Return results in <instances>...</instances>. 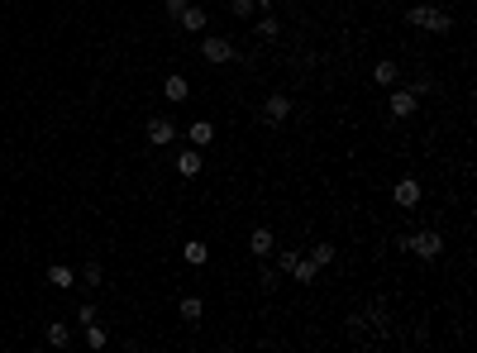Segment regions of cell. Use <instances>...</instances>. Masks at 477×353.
Segmentation results:
<instances>
[{
  "label": "cell",
  "mask_w": 477,
  "mask_h": 353,
  "mask_svg": "<svg viewBox=\"0 0 477 353\" xmlns=\"http://www.w3.org/2000/svg\"><path fill=\"white\" fill-rule=\"evenodd\" d=\"M95 320V305L86 301V305H77V325H91Z\"/></svg>",
  "instance_id": "cb8c5ba5"
},
{
  "label": "cell",
  "mask_w": 477,
  "mask_h": 353,
  "mask_svg": "<svg viewBox=\"0 0 477 353\" xmlns=\"http://www.w3.org/2000/svg\"><path fill=\"white\" fill-rule=\"evenodd\" d=\"M201 310H206V305L196 301V296H182V320H191V325H196V320H201Z\"/></svg>",
  "instance_id": "ffe728a7"
},
{
  "label": "cell",
  "mask_w": 477,
  "mask_h": 353,
  "mask_svg": "<svg viewBox=\"0 0 477 353\" xmlns=\"http://www.w3.org/2000/svg\"><path fill=\"white\" fill-rule=\"evenodd\" d=\"M162 96L172 100V105H182V100H191V81L182 77V72H172V77L162 81Z\"/></svg>",
  "instance_id": "9c48e42d"
},
{
  "label": "cell",
  "mask_w": 477,
  "mask_h": 353,
  "mask_svg": "<svg viewBox=\"0 0 477 353\" xmlns=\"http://www.w3.org/2000/svg\"><path fill=\"white\" fill-rule=\"evenodd\" d=\"M162 5H167V15H182V10H187L191 0H162Z\"/></svg>",
  "instance_id": "484cf974"
},
{
  "label": "cell",
  "mask_w": 477,
  "mask_h": 353,
  "mask_svg": "<svg viewBox=\"0 0 477 353\" xmlns=\"http://www.w3.org/2000/svg\"><path fill=\"white\" fill-rule=\"evenodd\" d=\"M406 24H411V29H429V33H449L454 29V15L439 10V5H411V10H406Z\"/></svg>",
  "instance_id": "6da1fadb"
},
{
  "label": "cell",
  "mask_w": 477,
  "mask_h": 353,
  "mask_svg": "<svg viewBox=\"0 0 477 353\" xmlns=\"http://www.w3.org/2000/svg\"><path fill=\"white\" fill-rule=\"evenodd\" d=\"M387 105H392V115H397V120H411V115L420 110V96H415L411 86H401V91H392V96H387Z\"/></svg>",
  "instance_id": "8992f818"
},
{
  "label": "cell",
  "mask_w": 477,
  "mask_h": 353,
  "mask_svg": "<svg viewBox=\"0 0 477 353\" xmlns=\"http://www.w3.org/2000/svg\"><path fill=\"white\" fill-rule=\"evenodd\" d=\"M201 167H206V162H201V153H196V148H182V158H177V172L187 176H201Z\"/></svg>",
  "instance_id": "4fadbf2b"
},
{
  "label": "cell",
  "mask_w": 477,
  "mask_h": 353,
  "mask_svg": "<svg viewBox=\"0 0 477 353\" xmlns=\"http://www.w3.org/2000/svg\"><path fill=\"white\" fill-rule=\"evenodd\" d=\"M105 339H110V334H105V330H100V325H86V349H105Z\"/></svg>",
  "instance_id": "7402d4cb"
},
{
  "label": "cell",
  "mask_w": 477,
  "mask_h": 353,
  "mask_svg": "<svg viewBox=\"0 0 477 353\" xmlns=\"http://www.w3.org/2000/svg\"><path fill=\"white\" fill-rule=\"evenodd\" d=\"M372 81H377V86H397V63H392V58L377 63V67H372Z\"/></svg>",
  "instance_id": "e0dca14e"
},
{
  "label": "cell",
  "mask_w": 477,
  "mask_h": 353,
  "mask_svg": "<svg viewBox=\"0 0 477 353\" xmlns=\"http://www.w3.org/2000/svg\"><path fill=\"white\" fill-rule=\"evenodd\" d=\"M172 139H177V125H172V120H167V115H153V120H148V144H172Z\"/></svg>",
  "instance_id": "52a82bcc"
},
{
  "label": "cell",
  "mask_w": 477,
  "mask_h": 353,
  "mask_svg": "<svg viewBox=\"0 0 477 353\" xmlns=\"http://www.w3.org/2000/svg\"><path fill=\"white\" fill-rule=\"evenodd\" d=\"M305 258H310L315 268H330V263H334V243H310V253H305Z\"/></svg>",
  "instance_id": "d6986e66"
},
{
  "label": "cell",
  "mask_w": 477,
  "mask_h": 353,
  "mask_svg": "<svg viewBox=\"0 0 477 353\" xmlns=\"http://www.w3.org/2000/svg\"><path fill=\"white\" fill-rule=\"evenodd\" d=\"M48 287H58V291L77 287V273H72L67 263H53V268H48Z\"/></svg>",
  "instance_id": "7c38bea8"
},
{
  "label": "cell",
  "mask_w": 477,
  "mask_h": 353,
  "mask_svg": "<svg viewBox=\"0 0 477 353\" xmlns=\"http://www.w3.org/2000/svg\"><path fill=\"white\" fill-rule=\"evenodd\" d=\"M411 91H415V96H425V91H434V81H429V77H415Z\"/></svg>",
  "instance_id": "d4e9b609"
},
{
  "label": "cell",
  "mask_w": 477,
  "mask_h": 353,
  "mask_svg": "<svg viewBox=\"0 0 477 353\" xmlns=\"http://www.w3.org/2000/svg\"><path fill=\"white\" fill-rule=\"evenodd\" d=\"M401 248L415 253V258H439L444 253V234H439V229H415V234L401 239Z\"/></svg>",
  "instance_id": "7a4b0ae2"
},
{
  "label": "cell",
  "mask_w": 477,
  "mask_h": 353,
  "mask_svg": "<svg viewBox=\"0 0 477 353\" xmlns=\"http://www.w3.org/2000/svg\"><path fill=\"white\" fill-rule=\"evenodd\" d=\"M258 33H263V38H277V33H282V19L272 15V10H263V15H258Z\"/></svg>",
  "instance_id": "ac0fdd59"
},
{
  "label": "cell",
  "mask_w": 477,
  "mask_h": 353,
  "mask_svg": "<svg viewBox=\"0 0 477 353\" xmlns=\"http://www.w3.org/2000/svg\"><path fill=\"white\" fill-rule=\"evenodd\" d=\"M392 201H397V206H406V210H415V206H420V181H415V176H401L397 191H392Z\"/></svg>",
  "instance_id": "ba28073f"
},
{
  "label": "cell",
  "mask_w": 477,
  "mask_h": 353,
  "mask_svg": "<svg viewBox=\"0 0 477 353\" xmlns=\"http://www.w3.org/2000/svg\"><path fill=\"white\" fill-rule=\"evenodd\" d=\"M272 248H277V239H272V229H253V234H248V253H253V258H268Z\"/></svg>",
  "instance_id": "8fae6325"
},
{
  "label": "cell",
  "mask_w": 477,
  "mask_h": 353,
  "mask_svg": "<svg viewBox=\"0 0 477 353\" xmlns=\"http://www.w3.org/2000/svg\"><path fill=\"white\" fill-rule=\"evenodd\" d=\"M201 58H206L210 67L234 63V43H229V38H215V33H210V38H201Z\"/></svg>",
  "instance_id": "5b68a950"
},
{
  "label": "cell",
  "mask_w": 477,
  "mask_h": 353,
  "mask_svg": "<svg viewBox=\"0 0 477 353\" xmlns=\"http://www.w3.org/2000/svg\"><path fill=\"white\" fill-rule=\"evenodd\" d=\"M48 344H53V349H67V344H72V330H67L63 320H53L48 325Z\"/></svg>",
  "instance_id": "2e32d148"
},
{
  "label": "cell",
  "mask_w": 477,
  "mask_h": 353,
  "mask_svg": "<svg viewBox=\"0 0 477 353\" xmlns=\"http://www.w3.org/2000/svg\"><path fill=\"white\" fill-rule=\"evenodd\" d=\"M253 10L263 15V10H272V0H253Z\"/></svg>",
  "instance_id": "4316f807"
},
{
  "label": "cell",
  "mask_w": 477,
  "mask_h": 353,
  "mask_svg": "<svg viewBox=\"0 0 477 353\" xmlns=\"http://www.w3.org/2000/svg\"><path fill=\"white\" fill-rule=\"evenodd\" d=\"M100 277H105V273H100V263H86L77 282H81V287H100Z\"/></svg>",
  "instance_id": "44dd1931"
},
{
  "label": "cell",
  "mask_w": 477,
  "mask_h": 353,
  "mask_svg": "<svg viewBox=\"0 0 477 353\" xmlns=\"http://www.w3.org/2000/svg\"><path fill=\"white\" fill-rule=\"evenodd\" d=\"M177 19H182V29H187V33H201V29H206V10H201V5H187V10H182V15H177Z\"/></svg>",
  "instance_id": "5bb4252c"
},
{
  "label": "cell",
  "mask_w": 477,
  "mask_h": 353,
  "mask_svg": "<svg viewBox=\"0 0 477 353\" xmlns=\"http://www.w3.org/2000/svg\"><path fill=\"white\" fill-rule=\"evenodd\" d=\"M187 139H191V148L215 144V125H210V120H196V125H187Z\"/></svg>",
  "instance_id": "30bf717a"
},
{
  "label": "cell",
  "mask_w": 477,
  "mask_h": 353,
  "mask_svg": "<svg viewBox=\"0 0 477 353\" xmlns=\"http://www.w3.org/2000/svg\"><path fill=\"white\" fill-rule=\"evenodd\" d=\"M277 268H282V273H291L296 277V282H301V287H310V282H315V263H310V258H301L296 253V248H286V253H277Z\"/></svg>",
  "instance_id": "3957f363"
},
{
  "label": "cell",
  "mask_w": 477,
  "mask_h": 353,
  "mask_svg": "<svg viewBox=\"0 0 477 353\" xmlns=\"http://www.w3.org/2000/svg\"><path fill=\"white\" fill-rule=\"evenodd\" d=\"M182 258H187L191 268H206V258H210V248H206V243H196V239H191V243H182Z\"/></svg>",
  "instance_id": "9a60e30c"
},
{
  "label": "cell",
  "mask_w": 477,
  "mask_h": 353,
  "mask_svg": "<svg viewBox=\"0 0 477 353\" xmlns=\"http://www.w3.org/2000/svg\"><path fill=\"white\" fill-rule=\"evenodd\" d=\"M291 105H296V100L286 96V91H272V96L263 100V125H268V129H277V125L286 120V115H291Z\"/></svg>",
  "instance_id": "277c9868"
},
{
  "label": "cell",
  "mask_w": 477,
  "mask_h": 353,
  "mask_svg": "<svg viewBox=\"0 0 477 353\" xmlns=\"http://www.w3.org/2000/svg\"><path fill=\"white\" fill-rule=\"evenodd\" d=\"M229 15H238V19H253L258 10H253V0H229Z\"/></svg>",
  "instance_id": "603a6c76"
}]
</instances>
